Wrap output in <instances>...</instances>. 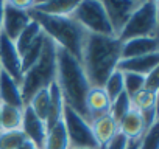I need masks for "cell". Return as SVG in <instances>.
<instances>
[{
	"instance_id": "obj_8",
	"label": "cell",
	"mask_w": 159,
	"mask_h": 149,
	"mask_svg": "<svg viewBox=\"0 0 159 149\" xmlns=\"http://www.w3.org/2000/svg\"><path fill=\"white\" fill-rule=\"evenodd\" d=\"M102 3L112 27L114 36L117 37L142 2L140 0H136V2H133V0H105Z\"/></svg>"
},
{
	"instance_id": "obj_13",
	"label": "cell",
	"mask_w": 159,
	"mask_h": 149,
	"mask_svg": "<svg viewBox=\"0 0 159 149\" xmlns=\"http://www.w3.org/2000/svg\"><path fill=\"white\" fill-rule=\"evenodd\" d=\"M111 101L102 87H91L86 95V112L89 123L109 113Z\"/></svg>"
},
{
	"instance_id": "obj_5",
	"label": "cell",
	"mask_w": 159,
	"mask_h": 149,
	"mask_svg": "<svg viewBox=\"0 0 159 149\" xmlns=\"http://www.w3.org/2000/svg\"><path fill=\"white\" fill-rule=\"evenodd\" d=\"M157 2H142L133 13L122 33L117 36L120 42L137 37H157Z\"/></svg>"
},
{
	"instance_id": "obj_16",
	"label": "cell",
	"mask_w": 159,
	"mask_h": 149,
	"mask_svg": "<svg viewBox=\"0 0 159 149\" xmlns=\"http://www.w3.org/2000/svg\"><path fill=\"white\" fill-rule=\"evenodd\" d=\"M91 127H92L94 137H95L100 149H103L119 134V124L112 120V117L109 113L105 115V117H100V118L94 120L91 123Z\"/></svg>"
},
{
	"instance_id": "obj_25",
	"label": "cell",
	"mask_w": 159,
	"mask_h": 149,
	"mask_svg": "<svg viewBox=\"0 0 159 149\" xmlns=\"http://www.w3.org/2000/svg\"><path fill=\"white\" fill-rule=\"evenodd\" d=\"M105 90V93L108 95L109 101L112 103L119 95H122L125 90H123V73L119 71V70H114L111 73V76L106 79L105 86L102 87Z\"/></svg>"
},
{
	"instance_id": "obj_37",
	"label": "cell",
	"mask_w": 159,
	"mask_h": 149,
	"mask_svg": "<svg viewBox=\"0 0 159 149\" xmlns=\"http://www.w3.org/2000/svg\"><path fill=\"white\" fill-rule=\"evenodd\" d=\"M0 74H2V65H0Z\"/></svg>"
},
{
	"instance_id": "obj_18",
	"label": "cell",
	"mask_w": 159,
	"mask_h": 149,
	"mask_svg": "<svg viewBox=\"0 0 159 149\" xmlns=\"http://www.w3.org/2000/svg\"><path fill=\"white\" fill-rule=\"evenodd\" d=\"M119 132L126 137L129 141H137L140 140V137L143 135L145 129H143V121H142V115L139 110L131 109L125 118L119 123Z\"/></svg>"
},
{
	"instance_id": "obj_7",
	"label": "cell",
	"mask_w": 159,
	"mask_h": 149,
	"mask_svg": "<svg viewBox=\"0 0 159 149\" xmlns=\"http://www.w3.org/2000/svg\"><path fill=\"white\" fill-rule=\"evenodd\" d=\"M62 123L69 138V147H91L100 149L94 137L91 123H88L81 115H78L72 107L64 106Z\"/></svg>"
},
{
	"instance_id": "obj_28",
	"label": "cell",
	"mask_w": 159,
	"mask_h": 149,
	"mask_svg": "<svg viewBox=\"0 0 159 149\" xmlns=\"http://www.w3.org/2000/svg\"><path fill=\"white\" fill-rule=\"evenodd\" d=\"M143 83H145V76H142V74L123 73V90L129 98H133L136 93H139L143 89Z\"/></svg>"
},
{
	"instance_id": "obj_19",
	"label": "cell",
	"mask_w": 159,
	"mask_h": 149,
	"mask_svg": "<svg viewBox=\"0 0 159 149\" xmlns=\"http://www.w3.org/2000/svg\"><path fill=\"white\" fill-rule=\"evenodd\" d=\"M78 2L75 0H52V2H34L33 8L47 16H70Z\"/></svg>"
},
{
	"instance_id": "obj_11",
	"label": "cell",
	"mask_w": 159,
	"mask_h": 149,
	"mask_svg": "<svg viewBox=\"0 0 159 149\" xmlns=\"http://www.w3.org/2000/svg\"><path fill=\"white\" fill-rule=\"evenodd\" d=\"M20 130L27 140H30L38 149H44L45 137H47V126L45 123L31 110L28 104L24 106L22 110V124Z\"/></svg>"
},
{
	"instance_id": "obj_29",
	"label": "cell",
	"mask_w": 159,
	"mask_h": 149,
	"mask_svg": "<svg viewBox=\"0 0 159 149\" xmlns=\"http://www.w3.org/2000/svg\"><path fill=\"white\" fill-rule=\"evenodd\" d=\"M139 149H159V121L143 132L139 140Z\"/></svg>"
},
{
	"instance_id": "obj_1",
	"label": "cell",
	"mask_w": 159,
	"mask_h": 149,
	"mask_svg": "<svg viewBox=\"0 0 159 149\" xmlns=\"http://www.w3.org/2000/svg\"><path fill=\"white\" fill-rule=\"evenodd\" d=\"M122 54V42L116 36L89 34L84 42L81 64L91 87H103L111 73L117 70Z\"/></svg>"
},
{
	"instance_id": "obj_22",
	"label": "cell",
	"mask_w": 159,
	"mask_h": 149,
	"mask_svg": "<svg viewBox=\"0 0 159 149\" xmlns=\"http://www.w3.org/2000/svg\"><path fill=\"white\" fill-rule=\"evenodd\" d=\"M41 33H42V30H41L39 23L31 19V22L25 27V30H24V31L19 34V37L14 40V47H16L19 56H22V54L33 45V42L38 39V36H39Z\"/></svg>"
},
{
	"instance_id": "obj_17",
	"label": "cell",
	"mask_w": 159,
	"mask_h": 149,
	"mask_svg": "<svg viewBox=\"0 0 159 149\" xmlns=\"http://www.w3.org/2000/svg\"><path fill=\"white\" fill-rule=\"evenodd\" d=\"M64 106H66V103H64L62 93L59 90V86L56 81H53L48 86V112H47V120H45L47 129L62 120Z\"/></svg>"
},
{
	"instance_id": "obj_15",
	"label": "cell",
	"mask_w": 159,
	"mask_h": 149,
	"mask_svg": "<svg viewBox=\"0 0 159 149\" xmlns=\"http://www.w3.org/2000/svg\"><path fill=\"white\" fill-rule=\"evenodd\" d=\"M0 104L5 106H13V107H19L22 109L24 100L20 95V87L19 84L2 70L0 74Z\"/></svg>"
},
{
	"instance_id": "obj_6",
	"label": "cell",
	"mask_w": 159,
	"mask_h": 149,
	"mask_svg": "<svg viewBox=\"0 0 159 149\" xmlns=\"http://www.w3.org/2000/svg\"><path fill=\"white\" fill-rule=\"evenodd\" d=\"M70 17L81 25L89 34L98 36H114L112 27L106 16L102 2L95 0H86V2H78Z\"/></svg>"
},
{
	"instance_id": "obj_24",
	"label": "cell",
	"mask_w": 159,
	"mask_h": 149,
	"mask_svg": "<svg viewBox=\"0 0 159 149\" xmlns=\"http://www.w3.org/2000/svg\"><path fill=\"white\" fill-rule=\"evenodd\" d=\"M133 109V106H131V98L123 92L122 95H119L112 103H111V109H109V115L112 117V120L119 124L123 118H125V115Z\"/></svg>"
},
{
	"instance_id": "obj_31",
	"label": "cell",
	"mask_w": 159,
	"mask_h": 149,
	"mask_svg": "<svg viewBox=\"0 0 159 149\" xmlns=\"http://www.w3.org/2000/svg\"><path fill=\"white\" fill-rule=\"evenodd\" d=\"M157 89H159V67L147 74L145 83H143V90H147V92L157 93Z\"/></svg>"
},
{
	"instance_id": "obj_26",
	"label": "cell",
	"mask_w": 159,
	"mask_h": 149,
	"mask_svg": "<svg viewBox=\"0 0 159 149\" xmlns=\"http://www.w3.org/2000/svg\"><path fill=\"white\" fill-rule=\"evenodd\" d=\"M28 106L31 110L45 123L47 120V112H48V87L39 90L38 93L33 95V98L28 101Z\"/></svg>"
},
{
	"instance_id": "obj_3",
	"label": "cell",
	"mask_w": 159,
	"mask_h": 149,
	"mask_svg": "<svg viewBox=\"0 0 159 149\" xmlns=\"http://www.w3.org/2000/svg\"><path fill=\"white\" fill-rule=\"evenodd\" d=\"M33 20H36L42 33L50 37L56 47L66 50L75 59L81 62L83 48L88 37V31L76 23L70 16H47L34 10H28Z\"/></svg>"
},
{
	"instance_id": "obj_2",
	"label": "cell",
	"mask_w": 159,
	"mask_h": 149,
	"mask_svg": "<svg viewBox=\"0 0 159 149\" xmlns=\"http://www.w3.org/2000/svg\"><path fill=\"white\" fill-rule=\"evenodd\" d=\"M56 83L62 93L66 106L72 107L88 123L86 95L91 89L83 64L62 48H56Z\"/></svg>"
},
{
	"instance_id": "obj_20",
	"label": "cell",
	"mask_w": 159,
	"mask_h": 149,
	"mask_svg": "<svg viewBox=\"0 0 159 149\" xmlns=\"http://www.w3.org/2000/svg\"><path fill=\"white\" fill-rule=\"evenodd\" d=\"M22 110H24V107L19 109V107L2 104V109H0V132L20 130Z\"/></svg>"
},
{
	"instance_id": "obj_33",
	"label": "cell",
	"mask_w": 159,
	"mask_h": 149,
	"mask_svg": "<svg viewBox=\"0 0 159 149\" xmlns=\"http://www.w3.org/2000/svg\"><path fill=\"white\" fill-rule=\"evenodd\" d=\"M128 144H129V140H128L126 137H123V135L119 132L103 149H126Z\"/></svg>"
},
{
	"instance_id": "obj_23",
	"label": "cell",
	"mask_w": 159,
	"mask_h": 149,
	"mask_svg": "<svg viewBox=\"0 0 159 149\" xmlns=\"http://www.w3.org/2000/svg\"><path fill=\"white\" fill-rule=\"evenodd\" d=\"M44 39H45V34L41 33V34L38 36V39L33 42V45H31V47H30L22 56H20V62H22V74L38 62V59H39V56H41V51H42V47H44Z\"/></svg>"
},
{
	"instance_id": "obj_27",
	"label": "cell",
	"mask_w": 159,
	"mask_h": 149,
	"mask_svg": "<svg viewBox=\"0 0 159 149\" xmlns=\"http://www.w3.org/2000/svg\"><path fill=\"white\" fill-rule=\"evenodd\" d=\"M131 106H133V109H136L139 112L154 109L157 106V93H151V92H147L142 89L139 93H136L131 98Z\"/></svg>"
},
{
	"instance_id": "obj_4",
	"label": "cell",
	"mask_w": 159,
	"mask_h": 149,
	"mask_svg": "<svg viewBox=\"0 0 159 149\" xmlns=\"http://www.w3.org/2000/svg\"><path fill=\"white\" fill-rule=\"evenodd\" d=\"M56 44L45 36L38 62L22 74L20 95L24 104H28L34 93L47 89L53 81H56Z\"/></svg>"
},
{
	"instance_id": "obj_10",
	"label": "cell",
	"mask_w": 159,
	"mask_h": 149,
	"mask_svg": "<svg viewBox=\"0 0 159 149\" xmlns=\"http://www.w3.org/2000/svg\"><path fill=\"white\" fill-rule=\"evenodd\" d=\"M0 65H2V70L8 76H11L20 87V83H22L20 56L14 47V42L10 40L3 34H0Z\"/></svg>"
},
{
	"instance_id": "obj_14",
	"label": "cell",
	"mask_w": 159,
	"mask_h": 149,
	"mask_svg": "<svg viewBox=\"0 0 159 149\" xmlns=\"http://www.w3.org/2000/svg\"><path fill=\"white\" fill-rule=\"evenodd\" d=\"M159 51V40L157 37H137L122 42V59L145 56Z\"/></svg>"
},
{
	"instance_id": "obj_21",
	"label": "cell",
	"mask_w": 159,
	"mask_h": 149,
	"mask_svg": "<svg viewBox=\"0 0 159 149\" xmlns=\"http://www.w3.org/2000/svg\"><path fill=\"white\" fill-rule=\"evenodd\" d=\"M44 149H69V138L62 120L47 129Z\"/></svg>"
},
{
	"instance_id": "obj_30",
	"label": "cell",
	"mask_w": 159,
	"mask_h": 149,
	"mask_svg": "<svg viewBox=\"0 0 159 149\" xmlns=\"http://www.w3.org/2000/svg\"><path fill=\"white\" fill-rule=\"evenodd\" d=\"M25 140L22 130L0 132V149H17V146Z\"/></svg>"
},
{
	"instance_id": "obj_12",
	"label": "cell",
	"mask_w": 159,
	"mask_h": 149,
	"mask_svg": "<svg viewBox=\"0 0 159 149\" xmlns=\"http://www.w3.org/2000/svg\"><path fill=\"white\" fill-rule=\"evenodd\" d=\"M159 67V51L145 54V56H137V57H129V59H120L117 70L122 73H136L147 76L150 71Z\"/></svg>"
},
{
	"instance_id": "obj_38",
	"label": "cell",
	"mask_w": 159,
	"mask_h": 149,
	"mask_svg": "<svg viewBox=\"0 0 159 149\" xmlns=\"http://www.w3.org/2000/svg\"><path fill=\"white\" fill-rule=\"evenodd\" d=\"M0 109H2V104H0Z\"/></svg>"
},
{
	"instance_id": "obj_32",
	"label": "cell",
	"mask_w": 159,
	"mask_h": 149,
	"mask_svg": "<svg viewBox=\"0 0 159 149\" xmlns=\"http://www.w3.org/2000/svg\"><path fill=\"white\" fill-rule=\"evenodd\" d=\"M142 115V121H143V129L148 130L153 124L157 123V109H150V110H145V112H140Z\"/></svg>"
},
{
	"instance_id": "obj_35",
	"label": "cell",
	"mask_w": 159,
	"mask_h": 149,
	"mask_svg": "<svg viewBox=\"0 0 159 149\" xmlns=\"http://www.w3.org/2000/svg\"><path fill=\"white\" fill-rule=\"evenodd\" d=\"M3 3L5 2H0V34H2V22H3Z\"/></svg>"
},
{
	"instance_id": "obj_34",
	"label": "cell",
	"mask_w": 159,
	"mask_h": 149,
	"mask_svg": "<svg viewBox=\"0 0 159 149\" xmlns=\"http://www.w3.org/2000/svg\"><path fill=\"white\" fill-rule=\"evenodd\" d=\"M17 149H38V147H36V146H34V144H33L30 140H27V138H25V140H24V141L17 146Z\"/></svg>"
},
{
	"instance_id": "obj_36",
	"label": "cell",
	"mask_w": 159,
	"mask_h": 149,
	"mask_svg": "<svg viewBox=\"0 0 159 149\" xmlns=\"http://www.w3.org/2000/svg\"><path fill=\"white\" fill-rule=\"evenodd\" d=\"M69 149H91V147H69Z\"/></svg>"
},
{
	"instance_id": "obj_9",
	"label": "cell",
	"mask_w": 159,
	"mask_h": 149,
	"mask_svg": "<svg viewBox=\"0 0 159 149\" xmlns=\"http://www.w3.org/2000/svg\"><path fill=\"white\" fill-rule=\"evenodd\" d=\"M30 22H31V16L28 11H20V10L14 8L10 2L3 3L2 34L7 36L10 40L14 42Z\"/></svg>"
}]
</instances>
